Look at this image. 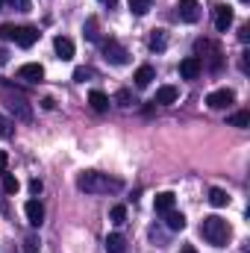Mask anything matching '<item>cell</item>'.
<instances>
[{
    "label": "cell",
    "instance_id": "3",
    "mask_svg": "<svg viewBox=\"0 0 250 253\" xmlns=\"http://www.w3.org/2000/svg\"><path fill=\"white\" fill-rule=\"evenodd\" d=\"M194 56H197V59L206 56L212 71H218V68L224 65V53H221V47H218L215 42H209V39H197V42H194Z\"/></svg>",
    "mask_w": 250,
    "mask_h": 253
},
{
    "label": "cell",
    "instance_id": "31",
    "mask_svg": "<svg viewBox=\"0 0 250 253\" xmlns=\"http://www.w3.org/2000/svg\"><path fill=\"white\" fill-rule=\"evenodd\" d=\"M0 135H3V138H9V135H12V121H6L3 115H0Z\"/></svg>",
    "mask_w": 250,
    "mask_h": 253
},
{
    "label": "cell",
    "instance_id": "34",
    "mask_svg": "<svg viewBox=\"0 0 250 253\" xmlns=\"http://www.w3.org/2000/svg\"><path fill=\"white\" fill-rule=\"evenodd\" d=\"M6 165H9V153L0 150V174H6Z\"/></svg>",
    "mask_w": 250,
    "mask_h": 253
},
{
    "label": "cell",
    "instance_id": "28",
    "mask_svg": "<svg viewBox=\"0 0 250 253\" xmlns=\"http://www.w3.org/2000/svg\"><path fill=\"white\" fill-rule=\"evenodd\" d=\"M15 30H18L15 24H0V39L3 42H15Z\"/></svg>",
    "mask_w": 250,
    "mask_h": 253
},
{
    "label": "cell",
    "instance_id": "4",
    "mask_svg": "<svg viewBox=\"0 0 250 253\" xmlns=\"http://www.w3.org/2000/svg\"><path fill=\"white\" fill-rule=\"evenodd\" d=\"M3 94H6V106L15 115V121H33V106L27 103L24 94H12V88H6V85H3Z\"/></svg>",
    "mask_w": 250,
    "mask_h": 253
},
{
    "label": "cell",
    "instance_id": "33",
    "mask_svg": "<svg viewBox=\"0 0 250 253\" xmlns=\"http://www.w3.org/2000/svg\"><path fill=\"white\" fill-rule=\"evenodd\" d=\"M42 189H44L42 180H30V194H42Z\"/></svg>",
    "mask_w": 250,
    "mask_h": 253
},
{
    "label": "cell",
    "instance_id": "30",
    "mask_svg": "<svg viewBox=\"0 0 250 253\" xmlns=\"http://www.w3.org/2000/svg\"><path fill=\"white\" fill-rule=\"evenodd\" d=\"M88 77H91V68H77V71H74V80H77V83H85Z\"/></svg>",
    "mask_w": 250,
    "mask_h": 253
},
{
    "label": "cell",
    "instance_id": "29",
    "mask_svg": "<svg viewBox=\"0 0 250 253\" xmlns=\"http://www.w3.org/2000/svg\"><path fill=\"white\" fill-rule=\"evenodd\" d=\"M39 251V239H36V236H27V239H24V253H36Z\"/></svg>",
    "mask_w": 250,
    "mask_h": 253
},
{
    "label": "cell",
    "instance_id": "26",
    "mask_svg": "<svg viewBox=\"0 0 250 253\" xmlns=\"http://www.w3.org/2000/svg\"><path fill=\"white\" fill-rule=\"evenodd\" d=\"M115 103H118V106H132V103H135V97H132V91H129V88H121V91L115 94Z\"/></svg>",
    "mask_w": 250,
    "mask_h": 253
},
{
    "label": "cell",
    "instance_id": "1",
    "mask_svg": "<svg viewBox=\"0 0 250 253\" xmlns=\"http://www.w3.org/2000/svg\"><path fill=\"white\" fill-rule=\"evenodd\" d=\"M200 236H203L209 245H215V248H224V245L230 242L233 230H230V224H227L224 218H218V215H209V218H203V221H200Z\"/></svg>",
    "mask_w": 250,
    "mask_h": 253
},
{
    "label": "cell",
    "instance_id": "40",
    "mask_svg": "<svg viewBox=\"0 0 250 253\" xmlns=\"http://www.w3.org/2000/svg\"><path fill=\"white\" fill-rule=\"evenodd\" d=\"M242 3H248V0H242Z\"/></svg>",
    "mask_w": 250,
    "mask_h": 253
},
{
    "label": "cell",
    "instance_id": "6",
    "mask_svg": "<svg viewBox=\"0 0 250 253\" xmlns=\"http://www.w3.org/2000/svg\"><path fill=\"white\" fill-rule=\"evenodd\" d=\"M24 215H27V224L30 227H42L44 224V206H42V200H27L24 203Z\"/></svg>",
    "mask_w": 250,
    "mask_h": 253
},
{
    "label": "cell",
    "instance_id": "39",
    "mask_svg": "<svg viewBox=\"0 0 250 253\" xmlns=\"http://www.w3.org/2000/svg\"><path fill=\"white\" fill-rule=\"evenodd\" d=\"M3 3H6V0H0V9H3Z\"/></svg>",
    "mask_w": 250,
    "mask_h": 253
},
{
    "label": "cell",
    "instance_id": "32",
    "mask_svg": "<svg viewBox=\"0 0 250 253\" xmlns=\"http://www.w3.org/2000/svg\"><path fill=\"white\" fill-rule=\"evenodd\" d=\"M18 12H30V0H9Z\"/></svg>",
    "mask_w": 250,
    "mask_h": 253
},
{
    "label": "cell",
    "instance_id": "10",
    "mask_svg": "<svg viewBox=\"0 0 250 253\" xmlns=\"http://www.w3.org/2000/svg\"><path fill=\"white\" fill-rule=\"evenodd\" d=\"M36 42H39V30H36V27H18V30H15V44H18V47L30 50Z\"/></svg>",
    "mask_w": 250,
    "mask_h": 253
},
{
    "label": "cell",
    "instance_id": "27",
    "mask_svg": "<svg viewBox=\"0 0 250 253\" xmlns=\"http://www.w3.org/2000/svg\"><path fill=\"white\" fill-rule=\"evenodd\" d=\"M18 189H21V186H18V180H15L12 174H3V191H6V194H15Z\"/></svg>",
    "mask_w": 250,
    "mask_h": 253
},
{
    "label": "cell",
    "instance_id": "36",
    "mask_svg": "<svg viewBox=\"0 0 250 253\" xmlns=\"http://www.w3.org/2000/svg\"><path fill=\"white\" fill-rule=\"evenodd\" d=\"M42 106H44V109H53L56 103H53V97H44V100H42Z\"/></svg>",
    "mask_w": 250,
    "mask_h": 253
},
{
    "label": "cell",
    "instance_id": "16",
    "mask_svg": "<svg viewBox=\"0 0 250 253\" xmlns=\"http://www.w3.org/2000/svg\"><path fill=\"white\" fill-rule=\"evenodd\" d=\"M153 77H156V71H153L150 65H141V68L135 71V77H132V80H135V85H138V88H147V85L153 83Z\"/></svg>",
    "mask_w": 250,
    "mask_h": 253
},
{
    "label": "cell",
    "instance_id": "15",
    "mask_svg": "<svg viewBox=\"0 0 250 253\" xmlns=\"http://www.w3.org/2000/svg\"><path fill=\"white\" fill-rule=\"evenodd\" d=\"M174 203H177V197H174L171 191H159V194L153 197V209H156V215L171 212V209H174Z\"/></svg>",
    "mask_w": 250,
    "mask_h": 253
},
{
    "label": "cell",
    "instance_id": "2",
    "mask_svg": "<svg viewBox=\"0 0 250 253\" xmlns=\"http://www.w3.org/2000/svg\"><path fill=\"white\" fill-rule=\"evenodd\" d=\"M118 186H121V183L109 180V177L100 174V171H85V174L77 177V189L85 191V194H106V191H115Z\"/></svg>",
    "mask_w": 250,
    "mask_h": 253
},
{
    "label": "cell",
    "instance_id": "23",
    "mask_svg": "<svg viewBox=\"0 0 250 253\" xmlns=\"http://www.w3.org/2000/svg\"><path fill=\"white\" fill-rule=\"evenodd\" d=\"M126 3H129V12H132V15H147L153 0H126Z\"/></svg>",
    "mask_w": 250,
    "mask_h": 253
},
{
    "label": "cell",
    "instance_id": "14",
    "mask_svg": "<svg viewBox=\"0 0 250 253\" xmlns=\"http://www.w3.org/2000/svg\"><path fill=\"white\" fill-rule=\"evenodd\" d=\"M53 50H56V56L68 62V59H74V42L68 39V36H56L53 39Z\"/></svg>",
    "mask_w": 250,
    "mask_h": 253
},
{
    "label": "cell",
    "instance_id": "37",
    "mask_svg": "<svg viewBox=\"0 0 250 253\" xmlns=\"http://www.w3.org/2000/svg\"><path fill=\"white\" fill-rule=\"evenodd\" d=\"M180 253H197V251H194L191 245H186V248H183V251H180Z\"/></svg>",
    "mask_w": 250,
    "mask_h": 253
},
{
    "label": "cell",
    "instance_id": "25",
    "mask_svg": "<svg viewBox=\"0 0 250 253\" xmlns=\"http://www.w3.org/2000/svg\"><path fill=\"white\" fill-rule=\"evenodd\" d=\"M109 218H112V224H124V221H126V206H124V203H118V206H112V212H109Z\"/></svg>",
    "mask_w": 250,
    "mask_h": 253
},
{
    "label": "cell",
    "instance_id": "18",
    "mask_svg": "<svg viewBox=\"0 0 250 253\" xmlns=\"http://www.w3.org/2000/svg\"><path fill=\"white\" fill-rule=\"evenodd\" d=\"M165 224H168V230H174V233H180V230H186V215L183 212H165Z\"/></svg>",
    "mask_w": 250,
    "mask_h": 253
},
{
    "label": "cell",
    "instance_id": "24",
    "mask_svg": "<svg viewBox=\"0 0 250 253\" xmlns=\"http://www.w3.org/2000/svg\"><path fill=\"white\" fill-rule=\"evenodd\" d=\"M83 33H85L88 42H97V36H100V33H97V18H88L85 27H83Z\"/></svg>",
    "mask_w": 250,
    "mask_h": 253
},
{
    "label": "cell",
    "instance_id": "21",
    "mask_svg": "<svg viewBox=\"0 0 250 253\" xmlns=\"http://www.w3.org/2000/svg\"><path fill=\"white\" fill-rule=\"evenodd\" d=\"M227 124H230V126H239V129H245V126H250V112H248V109H242V112H233V115L227 118Z\"/></svg>",
    "mask_w": 250,
    "mask_h": 253
},
{
    "label": "cell",
    "instance_id": "9",
    "mask_svg": "<svg viewBox=\"0 0 250 253\" xmlns=\"http://www.w3.org/2000/svg\"><path fill=\"white\" fill-rule=\"evenodd\" d=\"M230 27H233V9L227 3H218L215 6V30L218 33H227Z\"/></svg>",
    "mask_w": 250,
    "mask_h": 253
},
{
    "label": "cell",
    "instance_id": "13",
    "mask_svg": "<svg viewBox=\"0 0 250 253\" xmlns=\"http://www.w3.org/2000/svg\"><path fill=\"white\" fill-rule=\"evenodd\" d=\"M177 97H180L177 85H162V88H156L153 103H156V106H171V103H177Z\"/></svg>",
    "mask_w": 250,
    "mask_h": 253
},
{
    "label": "cell",
    "instance_id": "7",
    "mask_svg": "<svg viewBox=\"0 0 250 253\" xmlns=\"http://www.w3.org/2000/svg\"><path fill=\"white\" fill-rule=\"evenodd\" d=\"M103 56H106L112 65H126V62H129V53H126L115 39H109V42L103 44Z\"/></svg>",
    "mask_w": 250,
    "mask_h": 253
},
{
    "label": "cell",
    "instance_id": "12",
    "mask_svg": "<svg viewBox=\"0 0 250 253\" xmlns=\"http://www.w3.org/2000/svg\"><path fill=\"white\" fill-rule=\"evenodd\" d=\"M18 77L27 80V83H42V80H44V68L39 62H27V65L18 68Z\"/></svg>",
    "mask_w": 250,
    "mask_h": 253
},
{
    "label": "cell",
    "instance_id": "5",
    "mask_svg": "<svg viewBox=\"0 0 250 253\" xmlns=\"http://www.w3.org/2000/svg\"><path fill=\"white\" fill-rule=\"evenodd\" d=\"M233 103H236V91L233 88H218V91H212L206 97V106L209 109H230Z\"/></svg>",
    "mask_w": 250,
    "mask_h": 253
},
{
    "label": "cell",
    "instance_id": "35",
    "mask_svg": "<svg viewBox=\"0 0 250 253\" xmlns=\"http://www.w3.org/2000/svg\"><path fill=\"white\" fill-rule=\"evenodd\" d=\"M239 39H242V42H248V39H250V27H248V24L242 27V33H239Z\"/></svg>",
    "mask_w": 250,
    "mask_h": 253
},
{
    "label": "cell",
    "instance_id": "20",
    "mask_svg": "<svg viewBox=\"0 0 250 253\" xmlns=\"http://www.w3.org/2000/svg\"><path fill=\"white\" fill-rule=\"evenodd\" d=\"M165 47H168V36H165V30H153V36H150V50L162 53Z\"/></svg>",
    "mask_w": 250,
    "mask_h": 253
},
{
    "label": "cell",
    "instance_id": "22",
    "mask_svg": "<svg viewBox=\"0 0 250 253\" xmlns=\"http://www.w3.org/2000/svg\"><path fill=\"white\" fill-rule=\"evenodd\" d=\"M209 203H212V206H227V203H230V194L224 189H212L209 191Z\"/></svg>",
    "mask_w": 250,
    "mask_h": 253
},
{
    "label": "cell",
    "instance_id": "8",
    "mask_svg": "<svg viewBox=\"0 0 250 253\" xmlns=\"http://www.w3.org/2000/svg\"><path fill=\"white\" fill-rule=\"evenodd\" d=\"M177 18L186 21V24H194L200 18V3L197 0H180L177 3Z\"/></svg>",
    "mask_w": 250,
    "mask_h": 253
},
{
    "label": "cell",
    "instance_id": "19",
    "mask_svg": "<svg viewBox=\"0 0 250 253\" xmlns=\"http://www.w3.org/2000/svg\"><path fill=\"white\" fill-rule=\"evenodd\" d=\"M126 242L121 233H112V236H106V253H124Z\"/></svg>",
    "mask_w": 250,
    "mask_h": 253
},
{
    "label": "cell",
    "instance_id": "38",
    "mask_svg": "<svg viewBox=\"0 0 250 253\" xmlns=\"http://www.w3.org/2000/svg\"><path fill=\"white\" fill-rule=\"evenodd\" d=\"M100 3H106V6H115V3H118V0H100Z\"/></svg>",
    "mask_w": 250,
    "mask_h": 253
},
{
    "label": "cell",
    "instance_id": "17",
    "mask_svg": "<svg viewBox=\"0 0 250 253\" xmlns=\"http://www.w3.org/2000/svg\"><path fill=\"white\" fill-rule=\"evenodd\" d=\"M88 106H91L94 112H106V109H109V97H106L103 91H97V88H94V91L88 94Z\"/></svg>",
    "mask_w": 250,
    "mask_h": 253
},
{
    "label": "cell",
    "instance_id": "11",
    "mask_svg": "<svg viewBox=\"0 0 250 253\" xmlns=\"http://www.w3.org/2000/svg\"><path fill=\"white\" fill-rule=\"evenodd\" d=\"M200 71H203V62H200L197 56H186V59L180 62V77H183V80H197Z\"/></svg>",
    "mask_w": 250,
    "mask_h": 253
}]
</instances>
